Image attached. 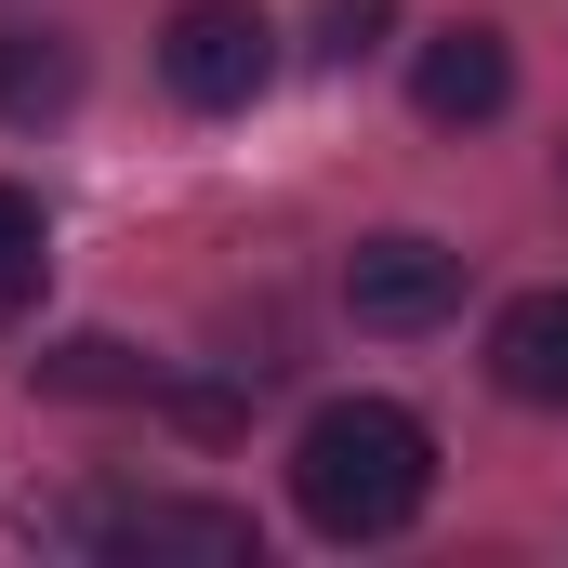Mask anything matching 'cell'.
Wrapping results in <instances>:
<instances>
[{"label": "cell", "instance_id": "5b68a950", "mask_svg": "<svg viewBox=\"0 0 568 568\" xmlns=\"http://www.w3.org/2000/svg\"><path fill=\"white\" fill-rule=\"evenodd\" d=\"M410 106H424L436 133L503 120V106H516V40H503V27H436L424 67H410Z\"/></svg>", "mask_w": 568, "mask_h": 568}, {"label": "cell", "instance_id": "52a82bcc", "mask_svg": "<svg viewBox=\"0 0 568 568\" xmlns=\"http://www.w3.org/2000/svg\"><path fill=\"white\" fill-rule=\"evenodd\" d=\"M67 93H80V53L53 27H13L0 13V120H67Z\"/></svg>", "mask_w": 568, "mask_h": 568}, {"label": "cell", "instance_id": "8fae6325", "mask_svg": "<svg viewBox=\"0 0 568 568\" xmlns=\"http://www.w3.org/2000/svg\"><path fill=\"white\" fill-rule=\"evenodd\" d=\"M556 185H568V145H556Z\"/></svg>", "mask_w": 568, "mask_h": 568}, {"label": "cell", "instance_id": "9c48e42d", "mask_svg": "<svg viewBox=\"0 0 568 568\" xmlns=\"http://www.w3.org/2000/svg\"><path fill=\"white\" fill-rule=\"evenodd\" d=\"M40 265H53V225H40V199H27V185H0V304H13V291H40Z\"/></svg>", "mask_w": 568, "mask_h": 568}, {"label": "cell", "instance_id": "ba28073f", "mask_svg": "<svg viewBox=\"0 0 568 568\" xmlns=\"http://www.w3.org/2000/svg\"><path fill=\"white\" fill-rule=\"evenodd\" d=\"M40 384H53V397H159V384L133 371V344H93V331H80V344H53V357H40Z\"/></svg>", "mask_w": 568, "mask_h": 568}, {"label": "cell", "instance_id": "277c9868", "mask_svg": "<svg viewBox=\"0 0 568 568\" xmlns=\"http://www.w3.org/2000/svg\"><path fill=\"white\" fill-rule=\"evenodd\" d=\"M344 304H357V331H436V317H463V252L449 239H357V265H344Z\"/></svg>", "mask_w": 568, "mask_h": 568}, {"label": "cell", "instance_id": "8992f818", "mask_svg": "<svg viewBox=\"0 0 568 568\" xmlns=\"http://www.w3.org/2000/svg\"><path fill=\"white\" fill-rule=\"evenodd\" d=\"M489 384L516 410H568V291H516L489 317Z\"/></svg>", "mask_w": 568, "mask_h": 568}, {"label": "cell", "instance_id": "7a4b0ae2", "mask_svg": "<svg viewBox=\"0 0 568 568\" xmlns=\"http://www.w3.org/2000/svg\"><path fill=\"white\" fill-rule=\"evenodd\" d=\"M159 80H172L185 106H252V93L278 80V27H265L252 0H185V13L159 27Z\"/></svg>", "mask_w": 568, "mask_h": 568}, {"label": "cell", "instance_id": "30bf717a", "mask_svg": "<svg viewBox=\"0 0 568 568\" xmlns=\"http://www.w3.org/2000/svg\"><path fill=\"white\" fill-rule=\"evenodd\" d=\"M384 27H397V0H317V53H331V67L384 53Z\"/></svg>", "mask_w": 568, "mask_h": 568}, {"label": "cell", "instance_id": "6da1fadb", "mask_svg": "<svg viewBox=\"0 0 568 568\" xmlns=\"http://www.w3.org/2000/svg\"><path fill=\"white\" fill-rule=\"evenodd\" d=\"M291 503L317 542H397L436 503V436L397 397H317L291 436Z\"/></svg>", "mask_w": 568, "mask_h": 568}, {"label": "cell", "instance_id": "3957f363", "mask_svg": "<svg viewBox=\"0 0 568 568\" xmlns=\"http://www.w3.org/2000/svg\"><path fill=\"white\" fill-rule=\"evenodd\" d=\"M67 542H106V556H212V568H252V516L239 503H185V489H145V503H67L53 516Z\"/></svg>", "mask_w": 568, "mask_h": 568}]
</instances>
